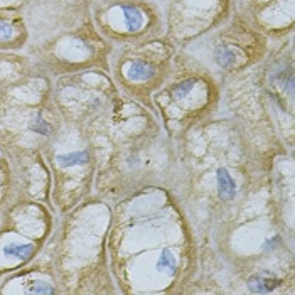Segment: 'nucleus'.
<instances>
[{
  "instance_id": "f257e3e1",
  "label": "nucleus",
  "mask_w": 295,
  "mask_h": 295,
  "mask_svg": "<svg viewBox=\"0 0 295 295\" xmlns=\"http://www.w3.org/2000/svg\"><path fill=\"white\" fill-rule=\"evenodd\" d=\"M216 184H218V192L223 201H229L234 198L236 194V182L231 175H229L228 169L220 167L216 170Z\"/></svg>"
},
{
  "instance_id": "f03ea898",
  "label": "nucleus",
  "mask_w": 295,
  "mask_h": 295,
  "mask_svg": "<svg viewBox=\"0 0 295 295\" xmlns=\"http://www.w3.org/2000/svg\"><path fill=\"white\" fill-rule=\"evenodd\" d=\"M241 56V51L231 46H223L216 49V61L221 68H234L238 64V59Z\"/></svg>"
},
{
  "instance_id": "7ed1b4c3",
  "label": "nucleus",
  "mask_w": 295,
  "mask_h": 295,
  "mask_svg": "<svg viewBox=\"0 0 295 295\" xmlns=\"http://www.w3.org/2000/svg\"><path fill=\"white\" fill-rule=\"evenodd\" d=\"M56 161L61 167H74V165L86 164L90 161V155H88L86 150H78V152H69V153H63V155H57Z\"/></svg>"
},
{
  "instance_id": "20e7f679",
  "label": "nucleus",
  "mask_w": 295,
  "mask_h": 295,
  "mask_svg": "<svg viewBox=\"0 0 295 295\" xmlns=\"http://www.w3.org/2000/svg\"><path fill=\"white\" fill-rule=\"evenodd\" d=\"M277 282L273 279H270L268 275H257L251 277L250 282H248V287H250L251 292L257 293H268L275 288Z\"/></svg>"
},
{
  "instance_id": "39448f33",
  "label": "nucleus",
  "mask_w": 295,
  "mask_h": 295,
  "mask_svg": "<svg viewBox=\"0 0 295 295\" xmlns=\"http://www.w3.org/2000/svg\"><path fill=\"white\" fill-rule=\"evenodd\" d=\"M122 14H123V21H125L127 27L132 29V31H137L144 24V17H142L140 10L135 9L133 5H123L122 7Z\"/></svg>"
},
{
  "instance_id": "423d86ee",
  "label": "nucleus",
  "mask_w": 295,
  "mask_h": 295,
  "mask_svg": "<svg viewBox=\"0 0 295 295\" xmlns=\"http://www.w3.org/2000/svg\"><path fill=\"white\" fill-rule=\"evenodd\" d=\"M152 74V68L144 61H135L127 68V76L130 80H145Z\"/></svg>"
},
{
  "instance_id": "0eeeda50",
  "label": "nucleus",
  "mask_w": 295,
  "mask_h": 295,
  "mask_svg": "<svg viewBox=\"0 0 295 295\" xmlns=\"http://www.w3.org/2000/svg\"><path fill=\"white\" fill-rule=\"evenodd\" d=\"M4 253L10 258H27L34 253V246L32 245H17V243H10L4 248Z\"/></svg>"
},
{
  "instance_id": "6e6552de",
  "label": "nucleus",
  "mask_w": 295,
  "mask_h": 295,
  "mask_svg": "<svg viewBox=\"0 0 295 295\" xmlns=\"http://www.w3.org/2000/svg\"><path fill=\"white\" fill-rule=\"evenodd\" d=\"M175 257L170 253L169 250H164L159 257V262H157V270H165V271H174L175 270Z\"/></svg>"
},
{
  "instance_id": "1a4fd4ad",
  "label": "nucleus",
  "mask_w": 295,
  "mask_h": 295,
  "mask_svg": "<svg viewBox=\"0 0 295 295\" xmlns=\"http://www.w3.org/2000/svg\"><path fill=\"white\" fill-rule=\"evenodd\" d=\"M192 88H194V81H192V80L179 83V85H177V86L174 88V94H175V98H184L186 94H189V91H191Z\"/></svg>"
},
{
  "instance_id": "9d476101",
  "label": "nucleus",
  "mask_w": 295,
  "mask_h": 295,
  "mask_svg": "<svg viewBox=\"0 0 295 295\" xmlns=\"http://www.w3.org/2000/svg\"><path fill=\"white\" fill-rule=\"evenodd\" d=\"M14 35V27L10 24L0 21V41H5V39H10Z\"/></svg>"
},
{
  "instance_id": "9b49d317",
  "label": "nucleus",
  "mask_w": 295,
  "mask_h": 295,
  "mask_svg": "<svg viewBox=\"0 0 295 295\" xmlns=\"http://www.w3.org/2000/svg\"><path fill=\"white\" fill-rule=\"evenodd\" d=\"M29 292H32V293H52L54 290H52L51 287H47L43 282H35V287H29Z\"/></svg>"
},
{
  "instance_id": "f8f14e48",
  "label": "nucleus",
  "mask_w": 295,
  "mask_h": 295,
  "mask_svg": "<svg viewBox=\"0 0 295 295\" xmlns=\"http://www.w3.org/2000/svg\"><path fill=\"white\" fill-rule=\"evenodd\" d=\"M31 128L35 130L37 133H47V132H49V125H47V123L43 120V118H37V120H35L32 125H31Z\"/></svg>"
}]
</instances>
